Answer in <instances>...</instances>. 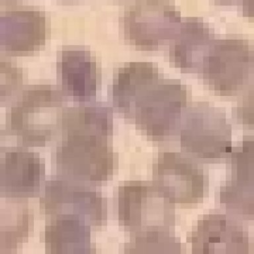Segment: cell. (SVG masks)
Returning a JSON list of instances; mask_svg holds the SVG:
<instances>
[{"label": "cell", "instance_id": "6da1fadb", "mask_svg": "<svg viewBox=\"0 0 254 254\" xmlns=\"http://www.w3.org/2000/svg\"><path fill=\"white\" fill-rule=\"evenodd\" d=\"M113 105L154 140L174 134L186 103L184 85L164 79L150 63H134L120 69L113 80Z\"/></svg>", "mask_w": 254, "mask_h": 254}, {"label": "cell", "instance_id": "7a4b0ae2", "mask_svg": "<svg viewBox=\"0 0 254 254\" xmlns=\"http://www.w3.org/2000/svg\"><path fill=\"white\" fill-rule=\"evenodd\" d=\"M64 111L61 91L50 85H33L11 107L8 127L25 146H43L61 128Z\"/></svg>", "mask_w": 254, "mask_h": 254}, {"label": "cell", "instance_id": "3957f363", "mask_svg": "<svg viewBox=\"0 0 254 254\" xmlns=\"http://www.w3.org/2000/svg\"><path fill=\"white\" fill-rule=\"evenodd\" d=\"M182 23L180 12L168 0H138L123 17L125 39L141 51H155L176 39Z\"/></svg>", "mask_w": 254, "mask_h": 254}, {"label": "cell", "instance_id": "277c9868", "mask_svg": "<svg viewBox=\"0 0 254 254\" xmlns=\"http://www.w3.org/2000/svg\"><path fill=\"white\" fill-rule=\"evenodd\" d=\"M172 204L154 185L140 181L126 182L118 190L119 221L134 234L155 230L170 231L175 222Z\"/></svg>", "mask_w": 254, "mask_h": 254}, {"label": "cell", "instance_id": "5b68a950", "mask_svg": "<svg viewBox=\"0 0 254 254\" xmlns=\"http://www.w3.org/2000/svg\"><path fill=\"white\" fill-rule=\"evenodd\" d=\"M180 140L183 148L202 160H218L232 150L231 127L225 115L206 103L189 109Z\"/></svg>", "mask_w": 254, "mask_h": 254}, {"label": "cell", "instance_id": "8992f818", "mask_svg": "<svg viewBox=\"0 0 254 254\" xmlns=\"http://www.w3.org/2000/svg\"><path fill=\"white\" fill-rule=\"evenodd\" d=\"M56 153L58 168L63 174L84 182L102 183L114 170L115 159L107 138L67 135Z\"/></svg>", "mask_w": 254, "mask_h": 254}, {"label": "cell", "instance_id": "52a82bcc", "mask_svg": "<svg viewBox=\"0 0 254 254\" xmlns=\"http://www.w3.org/2000/svg\"><path fill=\"white\" fill-rule=\"evenodd\" d=\"M254 63V50L247 41L219 40L210 49L201 74L216 94L231 96L245 83Z\"/></svg>", "mask_w": 254, "mask_h": 254}, {"label": "cell", "instance_id": "ba28073f", "mask_svg": "<svg viewBox=\"0 0 254 254\" xmlns=\"http://www.w3.org/2000/svg\"><path fill=\"white\" fill-rule=\"evenodd\" d=\"M154 186L171 204L190 206L203 199L204 176L192 160L176 152L159 155L153 166Z\"/></svg>", "mask_w": 254, "mask_h": 254}, {"label": "cell", "instance_id": "9c48e42d", "mask_svg": "<svg viewBox=\"0 0 254 254\" xmlns=\"http://www.w3.org/2000/svg\"><path fill=\"white\" fill-rule=\"evenodd\" d=\"M47 36L45 13L36 8L10 10L0 17V47L7 55H31L45 45Z\"/></svg>", "mask_w": 254, "mask_h": 254}, {"label": "cell", "instance_id": "30bf717a", "mask_svg": "<svg viewBox=\"0 0 254 254\" xmlns=\"http://www.w3.org/2000/svg\"><path fill=\"white\" fill-rule=\"evenodd\" d=\"M230 154L232 178L220 190V201L234 214L254 219V138L244 139Z\"/></svg>", "mask_w": 254, "mask_h": 254}, {"label": "cell", "instance_id": "8fae6325", "mask_svg": "<svg viewBox=\"0 0 254 254\" xmlns=\"http://www.w3.org/2000/svg\"><path fill=\"white\" fill-rule=\"evenodd\" d=\"M188 240L193 254H248L250 249L242 226L224 214L204 215Z\"/></svg>", "mask_w": 254, "mask_h": 254}, {"label": "cell", "instance_id": "7c38bea8", "mask_svg": "<svg viewBox=\"0 0 254 254\" xmlns=\"http://www.w3.org/2000/svg\"><path fill=\"white\" fill-rule=\"evenodd\" d=\"M41 207L51 214L69 207L75 214L88 218L93 226L102 225L105 218L104 203L97 192L60 178L48 181Z\"/></svg>", "mask_w": 254, "mask_h": 254}, {"label": "cell", "instance_id": "4fadbf2b", "mask_svg": "<svg viewBox=\"0 0 254 254\" xmlns=\"http://www.w3.org/2000/svg\"><path fill=\"white\" fill-rule=\"evenodd\" d=\"M57 69L58 80L65 96L85 102L96 95L98 70L90 52L81 49L63 50L58 55Z\"/></svg>", "mask_w": 254, "mask_h": 254}, {"label": "cell", "instance_id": "5bb4252c", "mask_svg": "<svg viewBox=\"0 0 254 254\" xmlns=\"http://www.w3.org/2000/svg\"><path fill=\"white\" fill-rule=\"evenodd\" d=\"M0 166L1 194L21 198L35 195L39 191L44 170L35 153L11 149L1 156Z\"/></svg>", "mask_w": 254, "mask_h": 254}, {"label": "cell", "instance_id": "9a60e30c", "mask_svg": "<svg viewBox=\"0 0 254 254\" xmlns=\"http://www.w3.org/2000/svg\"><path fill=\"white\" fill-rule=\"evenodd\" d=\"M175 41L170 50L171 62L185 72L201 74L204 61L215 41L208 28L199 19L189 18L183 22Z\"/></svg>", "mask_w": 254, "mask_h": 254}, {"label": "cell", "instance_id": "2e32d148", "mask_svg": "<svg viewBox=\"0 0 254 254\" xmlns=\"http://www.w3.org/2000/svg\"><path fill=\"white\" fill-rule=\"evenodd\" d=\"M85 222L77 214H58L45 228L44 238L49 253H91L90 229Z\"/></svg>", "mask_w": 254, "mask_h": 254}, {"label": "cell", "instance_id": "e0dca14e", "mask_svg": "<svg viewBox=\"0 0 254 254\" xmlns=\"http://www.w3.org/2000/svg\"><path fill=\"white\" fill-rule=\"evenodd\" d=\"M61 128L64 136L79 135L108 138L113 132V114L101 103L67 109Z\"/></svg>", "mask_w": 254, "mask_h": 254}, {"label": "cell", "instance_id": "ac0fdd59", "mask_svg": "<svg viewBox=\"0 0 254 254\" xmlns=\"http://www.w3.org/2000/svg\"><path fill=\"white\" fill-rule=\"evenodd\" d=\"M132 241L125 250L130 254H180V242L170 231L155 230L134 234Z\"/></svg>", "mask_w": 254, "mask_h": 254}, {"label": "cell", "instance_id": "d6986e66", "mask_svg": "<svg viewBox=\"0 0 254 254\" xmlns=\"http://www.w3.org/2000/svg\"><path fill=\"white\" fill-rule=\"evenodd\" d=\"M1 102H6L14 96L21 89L23 83V74L21 69L17 68L9 61L1 60Z\"/></svg>", "mask_w": 254, "mask_h": 254}, {"label": "cell", "instance_id": "ffe728a7", "mask_svg": "<svg viewBox=\"0 0 254 254\" xmlns=\"http://www.w3.org/2000/svg\"><path fill=\"white\" fill-rule=\"evenodd\" d=\"M236 116L244 127L254 129V79L238 103Z\"/></svg>", "mask_w": 254, "mask_h": 254}, {"label": "cell", "instance_id": "44dd1931", "mask_svg": "<svg viewBox=\"0 0 254 254\" xmlns=\"http://www.w3.org/2000/svg\"><path fill=\"white\" fill-rule=\"evenodd\" d=\"M242 6L244 17L254 22V0H242Z\"/></svg>", "mask_w": 254, "mask_h": 254}, {"label": "cell", "instance_id": "7402d4cb", "mask_svg": "<svg viewBox=\"0 0 254 254\" xmlns=\"http://www.w3.org/2000/svg\"><path fill=\"white\" fill-rule=\"evenodd\" d=\"M16 1H17V0H1V3H3V2H5V3H13V2Z\"/></svg>", "mask_w": 254, "mask_h": 254}, {"label": "cell", "instance_id": "603a6c76", "mask_svg": "<svg viewBox=\"0 0 254 254\" xmlns=\"http://www.w3.org/2000/svg\"><path fill=\"white\" fill-rule=\"evenodd\" d=\"M216 1H220V2H224V3H226V2H230L233 1V0H216Z\"/></svg>", "mask_w": 254, "mask_h": 254}, {"label": "cell", "instance_id": "cb8c5ba5", "mask_svg": "<svg viewBox=\"0 0 254 254\" xmlns=\"http://www.w3.org/2000/svg\"><path fill=\"white\" fill-rule=\"evenodd\" d=\"M62 1H78V0H62Z\"/></svg>", "mask_w": 254, "mask_h": 254}]
</instances>
